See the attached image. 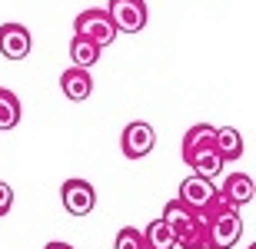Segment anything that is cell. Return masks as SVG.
Here are the masks:
<instances>
[{
	"label": "cell",
	"instance_id": "obj_10",
	"mask_svg": "<svg viewBox=\"0 0 256 249\" xmlns=\"http://www.w3.org/2000/svg\"><path fill=\"white\" fill-rule=\"evenodd\" d=\"M60 90L66 93V100L84 103L86 96L94 93V77H90V70L86 67H66L64 73H60Z\"/></svg>",
	"mask_w": 256,
	"mask_h": 249
},
{
	"label": "cell",
	"instance_id": "obj_7",
	"mask_svg": "<svg viewBox=\"0 0 256 249\" xmlns=\"http://www.w3.org/2000/svg\"><path fill=\"white\" fill-rule=\"evenodd\" d=\"M60 200H64V210L70 213V216H86V213H94L96 206V190L94 183L86 180H66L64 186H60Z\"/></svg>",
	"mask_w": 256,
	"mask_h": 249
},
{
	"label": "cell",
	"instance_id": "obj_15",
	"mask_svg": "<svg viewBox=\"0 0 256 249\" xmlns=\"http://www.w3.org/2000/svg\"><path fill=\"white\" fill-rule=\"evenodd\" d=\"M70 60H74V67H94L100 60V47L84 37H74L70 40Z\"/></svg>",
	"mask_w": 256,
	"mask_h": 249
},
{
	"label": "cell",
	"instance_id": "obj_16",
	"mask_svg": "<svg viewBox=\"0 0 256 249\" xmlns=\"http://www.w3.org/2000/svg\"><path fill=\"white\" fill-rule=\"evenodd\" d=\"M114 249H143V230H136V226H124V230L116 233Z\"/></svg>",
	"mask_w": 256,
	"mask_h": 249
},
{
	"label": "cell",
	"instance_id": "obj_20",
	"mask_svg": "<svg viewBox=\"0 0 256 249\" xmlns=\"http://www.w3.org/2000/svg\"><path fill=\"white\" fill-rule=\"evenodd\" d=\"M250 249H256V246H250Z\"/></svg>",
	"mask_w": 256,
	"mask_h": 249
},
{
	"label": "cell",
	"instance_id": "obj_18",
	"mask_svg": "<svg viewBox=\"0 0 256 249\" xmlns=\"http://www.w3.org/2000/svg\"><path fill=\"white\" fill-rule=\"evenodd\" d=\"M44 249H74V246H70V243H47Z\"/></svg>",
	"mask_w": 256,
	"mask_h": 249
},
{
	"label": "cell",
	"instance_id": "obj_9",
	"mask_svg": "<svg viewBox=\"0 0 256 249\" xmlns=\"http://www.w3.org/2000/svg\"><path fill=\"white\" fill-rule=\"evenodd\" d=\"M213 193H216L213 180H206V176H196V173H190V176H186V180L180 183V196H176V200L186 203L190 210H196V213H200V210H203V206L210 203V196H213Z\"/></svg>",
	"mask_w": 256,
	"mask_h": 249
},
{
	"label": "cell",
	"instance_id": "obj_14",
	"mask_svg": "<svg viewBox=\"0 0 256 249\" xmlns=\"http://www.w3.org/2000/svg\"><path fill=\"white\" fill-rule=\"evenodd\" d=\"M20 113H24V106H20L17 93L0 86V130H14L20 123Z\"/></svg>",
	"mask_w": 256,
	"mask_h": 249
},
{
	"label": "cell",
	"instance_id": "obj_13",
	"mask_svg": "<svg viewBox=\"0 0 256 249\" xmlns=\"http://www.w3.org/2000/svg\"><path fill=\"white\" fill-rule=\"evenodd\" d=\"M143 249H176V240H173V230L166 226V220H153L146 230H143Z\"/></svg>",
	"mask_w": 256,
	"mask_h": 249
},
{
	"label": "cell",
	"instance_id": "obj_12",
	"mask_svg": "<svg viewBox=\"0 0 256 249\" xmlns=\"http://www.w3.org/2000/svg\"><path fill=\"white\" fill-rule=\"evenodd\" d=\"M213 143H216V153L223 163H233V160L243 156V133H240L236 126H220Z\"/></svg>",
	"mask_w": 256,
	"mask_h": 249
},
{
	"label": "cell",
	"instance_id": "obj_3",
	"mask_svg": "<svg viewBox=\"0 0 256 249\" xmlns=\"http://www.w3.org/2000/svg\"><path fill=\"white\" fill-rule=\"evenodd\" d=\"M163 220H166V226L173 230V240H176L180 249H203V246H210L206 223H203V216H200L196 210H190L186 203L170 200L166 206H163Z\"/></svg>",
	"mask_w": 256,
	"mask_h": 249
},
{
	"label": "cell",
	"instance_id": "obj_11",
	"mask_svg": "<svg viewBox=\"0 0 256 249\" xmlns=\"http://www.w3.org/2000/svg\"><path fill=\"white\" fill-rule=\"evenodd\" d=\"M220 193H223V200L230 203V206H250L253 203V193H256V186H253V176L250 173H230L226 180H223V186H220Z\"/></svg>",
	"mask_w": 256,
	"mask_h": 249
},
{
	"label": "cell",
	"instance_id": "obj_5",
	"mask_svg": "<svg viewBox=\"0 0 256 249\" xmlns=\"http://www.w3.org/2000/svg\"><path fill=\"white\" fill-rule=\"evenodd\" d=\"M153 146H156V130H153L146 120H133V123L124 126V133H120V150H124L126 160H143V156H150Z\"/></svg>",
	"mask_w": 256,
	"mask_h": 249
},
{
	"label": "cell",
	"instance_id": "obj_4",
	"mask_svg": "<svg viewBox=\"0 0 256 249\" xmlns=\"http://www.w3.org/2000/svg\"><path fill=\"white\" fill-rule=\"evenodd\" d=\"M74 37H84V40H90V43H96V47L104 50L116 40V27H114V20H110V13L104 7H86L84 13L74 17Z\"/></svg>",
	"mask_w": 256,
	"mask_h": 249
},
{
	"label": "cell",
	"instance_id": "obj_19",
	"mask_svg": "<svg viewBox=\"0 0 256 249\" xmlns=\"http://www.w3.org/2000/svg\"><path fill=\"white\" fill-rule=\"evenodd\" d=\"M203 249H213V246H203Z\"/></svg>",
	"mask_w": 256,
	"mask_h": 249
},
{
	"label": "cell",
	"instance_id": "obj_2",
	"mask_svg": "<svg viewBox=\"0 0 256 249\" xmlns=\"http://www.w3.org/2000/svg\"><path fill=\"white\" fill-rule=\"evenodd\" d=\"M213 136H216V126H210V123H193L186 130V136H183V163L196 176H206V180L223 173V160L216 153Z\"/></svg>",
	"mask_w": 256,
	"mask_h": 249
},
{
	"label": "cell",
	"instance_id": "obj_8",
	"mask_svg": "<svg viewBox=\"0 0 256 249\" xmlns=\"http://www.w3.org/2000/svg\"><path fill=\"white\" fill-rule=\"evenodd\" d=\"M34 50V37L24 23H4L0 27V53L7 60H24Z\"/></svg>",
	"mask_w": 256,
	"mask_h": 249
},
{
	"label": "cell",
	"instance_id": "obj_1",
	"mask_svg": "<svg viewBox=\"0 0 256 249\" xmlns=\"http://www.w3.org/2000/svg\"><path fill=\"white\" fill-rule=\"evenodd\" d=\"M203 223H206V240L213 249H233L240 243V233H243V220H240V210L230 206L223 200V193H213L210 203L200 210Z\"/></svg>",
	"mask_w": 256,
	"mask_h": 249
},
{
	"label": "cell",
	"instance_id": "obj_17",
	"mask_svg": "<svg viewBox=\"0 0 256 249\" xmlns=\"http://www.w3.org/2000/svg\"><path fill=\"white\" fill-rule=\"evenodd\" d=\"M10 210H14V190H10V183L0 180V220H4Z\"/></svg>",
	"mask_w": 256,
	"mask_h": 249
},
{
	"label": "cell",
	"instance_id": "obj_6",
	"mask_svg": "<svg viewBox=\"0 0 256 249\" xmlns=\"http://www.w3.org/2000/svg\"><path fill=\"white\" fill-rule=\"evenodd\" d=\"M110 20H114L116 33H140L146 27V0H110L106 7Z\"/></svg>",
	"mask_w": 256,
	"mask_h": 249
}]
</instances>
